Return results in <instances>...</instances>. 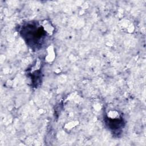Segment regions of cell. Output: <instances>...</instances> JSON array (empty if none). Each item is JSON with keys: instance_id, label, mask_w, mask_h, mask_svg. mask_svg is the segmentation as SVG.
<instances>
[{"instance_id": "cell-1", "label": "cell", "mask_w": 146, "mask_h": 146, "mask_svg": "<svg viewBox=\"0 0 146 146\" xmlns=\"http://www.w3.org/2000/svg\"><path fill=\"white\" fill-rule=\"evenodd\" d=\"M54 33V27L47 20L31 21L23 23L19 33L31 49L39 50L48 42Z\"/></svg>"}, {"instance_id": "cell-2", "label": "cell", "mask_w": 146, "mask_h": 146, "mask_svg": "<svg viewBox=\"0 0 146 146\" xmlns=\"http://www.w3.org/2000/svg\"><path fill=\"white\" fill-rule=\"evenodd\" d=\"M104 120L109 130L116 133L120 132L125 125L123 114L116 110H110L107 112L104 115Z\"/></svg>"}]
</instances>
